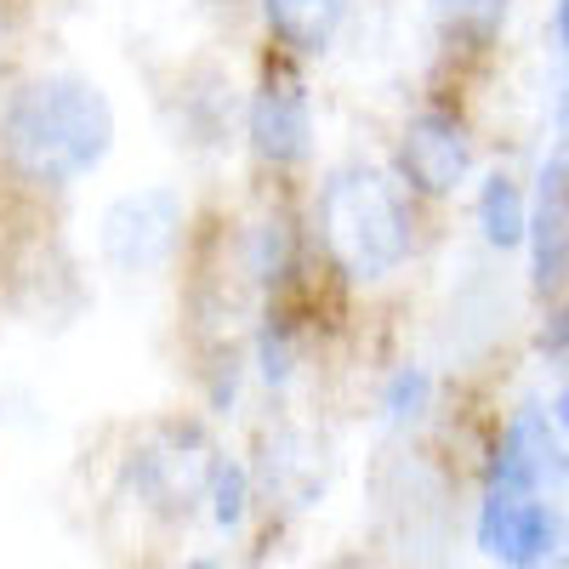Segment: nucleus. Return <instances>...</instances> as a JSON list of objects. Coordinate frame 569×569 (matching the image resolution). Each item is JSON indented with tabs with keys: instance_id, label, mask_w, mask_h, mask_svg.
I'll return each instance as SVG.
<instances>
[{
	"instance_id": "1",
	"label": "nucleus",
	"mask_w": 569,
	"mask_h": 569,
	"mask_svg": "<svg viewBox=\"0 0 569 569\" xmlns=\"http://www.w3.org/2000/svg\"><path fill=\"white\" fill-rule=\"evenodd\" d=\"M114 149V109L103 86L80 74L29 80L0 120V154L34 188H69Z\"/></svg>"
},
{
	"instance_id": "2",
	"label": "nucleus",
	"mask_w": 569,
	"mask_h": 569,
	"mask_svg": "<svg viewBox=\"0 0 569 569\" xmlns=\"http://www.w3.org/2000/svg\"><path fill=\"white\" fill-rule=\"evenodd\" d=\"M319 233H325L330 262H337L353 284L388 279L416 246L405 182H393L376 166L330 171L325 194H319Z\"/></svg>"
},
{
	"instance_id": "3",
	"label": "nucleus",
	"mask_w": 569,
	"mask_h": 569,
	"mask_svg": "<svg viewBox=\"0 0 569 569\" xmlns=\"http://www.w3.org/2000/svg\"><path fill=\"white\" fill-rule=\"evenodd\" d=\"M217 467H222V456H217V445L200 421H160L131 445L126 485L149 512L188 518L194 507H206Z\"/></svg>"
},
{
	"instance_id": "4",
	"label": "nucleus",
	"mask_w": 569,
	"mask_h": 569,
	"mask_svg": "<svg viewBox=\"0 0 569 569\" xmlns=\"http://www.w3.org/2000/svg\"><path fill=\"white\" fill-rule=\"evenodd\" d=\"M182 194L177 188H131L103 211V262L114 273H154L177 257L182 240Z\"/></svg>"
},
{
	"instance_id": "5",
	"label": "nucleus",
	"mask_w": 569,
	"mask_h": 569,
	"mask_svg": "<svg viewBox=\"0 0 569 569\" xmlns=\"http://www.w3.org/2000/svg\"><path fill=\"white\" fill-rule=\"evenodd\" d=\"M472 171V137L456 114L421 109L399 137V182L421 200H445Z\"/></svg>"
},
{
	"instance_id": "6",
	"label": "nucleus",
	"mask_w": 569,
	"mask_h": 569,
	"mask_svg": "<svg viewBox=\"0 0 569 569\" xmlns=\"http://www.w3.org/2000/svg\"><path fill=\"white\" fill-rule=\"evenodd\" d=\"M479 547L501 563H541L558 547V518L530 485L490 479L485 512H479Z\"/></svg>"
},
{
	"instance_id": "7",
	"label": "nucleus",
	"mask_w": 569,
	"mask_h": 569,
	"mask_svg": "<svg viewBox=\"0 0 569 569\" xmlns=\"http://www.w3.org/2000/svg\"><path fill=\"white\" fill-rule=\"evenodd\" d=\"M313 142L308 86L284 69H268L251 98V149L262 166H302Z\"/></svg>"
},
{
	"instance_id": "8",
	"label": "nucleus",
	"mask_w": 569,
	"mask_h": 569,
	"mask_svg": "<svg viewBox=\"0 0 569 569\" xmlns=\"http://www.w3.org/2000/svg\"><path fill=\"white\" fill-rule=\"evenodd\" d=\"M496 479L501 485H530V490H558L563 479V421L547 416V410H525L507 439L496 450Z\"/></svg>"
},
{
	"instance_id": "9",
	"label": "nucleus",
	"mask_w": 569,
	"mask_h": 569,
	"mask_svg": "<svg viewBox=\"0 0 569 569\" xmlns=\"http://www.w3.org/2000/svg\"><path fill=\"white\" fill-rule=\"evenodd\" d=\"M525 240L536 246V291H558L563 284V154L547 160L536 211H525Z\"/></svg>"
},
{
	"instance_id": "10",
	"label": "nucleus",
	"mask_w": 569,
	"mask_h": 569,
	"mask_svg": "<svg viewBox=\"0 0 569 569\" xmlns=\"http://www.w3.org/2000/svg\"><path fill=\"white\" fill-rule=\"evenodd\" d=\"M262 18L273 29V40L297 58H319L330 40H337L348 0H262Z\"/></svg>"
},
{
	"instance_id": "11",
	"label": "nucleus",
	"mask_w": 569,
	"mask_h": 569,
	"mask_svg": "<svg viewBox=\"0 0 569 569\" xmlns=\"http://www.w3.org/2000/svg\"><path fill=\"white\" fill-rule=\"evenodd\" d=\"M325 450L302 433H284L268 445V496H284L291 507H308L325 490Z\"/></svg>"
},
{
	"instance_id": "12",
	"label": "nucleus",
	"mask_w": 569,
	"mask_h": 569,
	"mask_svg": "<svg viewBox=\"0 0 569 569\" xmlns=\"http://www.w3.org/2000/svg\"><path fill=\"white\" fill-rule=\"evenodd\" d=\"M525 194H518V182L507 171H496L485 182V194H479V222H485V240L496 251H512V246H525Z\"/></svg>"
},
{
	"instance_id": "13",
	"label": "nucleus",
	"mask_w": 569,
	"mask_h": 569,
	"mask_svg": "<svg viewBox=\"0 0 569 569\" xmlns=\"http://www.w3.org/2000/svg\"><path fill=\"white\" fill-rule=\"evenodd\" d=\"M433 12H439L450 40H490L507 0H433Z\"/></svg>"
},
{
	"instance_id": "14",
	"label": "nucleus",
	"mask_w": 569,
	"mask_h": 569,
	"mask_svg": "<svg viewBox=\"0 0 569 569\" xmlns=\"http://www.w3.org/2000/svg\"><path fill=\"white\" fill-rule=\"evenodd\" d=\"M206 501H211V512H217V525H222V530H240V518H246V472L222 461Z\"/></svg>"
},
{
	"instance_id": "15",
	"label": "nucleus",
	"mask_w": 569,
	"mask_h": 569,
	"mask_svg": "<svg viewBox=\"0 0 569 569\" xmlns=\"http://www.w3.org/2000/svg\"><path fill=\"white\" fill-rule=\"evenodd\" d=\"M427 393H433V382H427L421 370H399L393 388H388V416L393 421H416L427 410Z\"/></svg>"
}]
</instances>
